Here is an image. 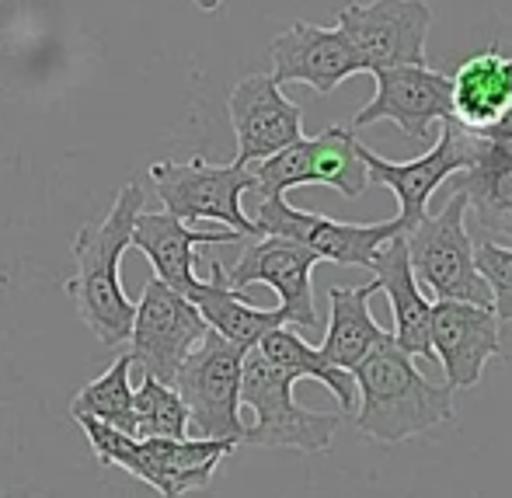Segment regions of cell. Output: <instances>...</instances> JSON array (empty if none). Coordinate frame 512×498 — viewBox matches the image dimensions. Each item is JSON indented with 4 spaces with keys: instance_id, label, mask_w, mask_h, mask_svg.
Segmentation results:
<instances>
[{
    "instance_id": "7",
    "label": "cell",
    "mask_w": 512,
    "mask_h": 498,
    "mask_svg": "<svg viewBox=\"0 0 512 498\" xmlns=\"http://www.w3.org/2000/svg\"><path fill=\"white\" fill-rule=\"evenodd\" d=\"M251 175H255V192L262 199L286 196L300 185H328L345 199H359L370 185L366 164L359 157V140L345 126H328L317 136H300L279 154L258 161Z\"/></svg>"
},
{
    "instance_id": "22",
    "label": "cell",
    "mask_w": 512,
    "mask_h": 498,
    "mask_svg": "<svg viewBox=\"0 0 512 498\" xmlns=\"http://www.w3.org/2000/svg\"><path fill=\"white\" fill-rule=\"evenodd\" d=\"M373 293H380L377 279H370L366 286H331L328 290V331H324L321 352L342 370H356L377 345H384L391 338V331H384L370 314Z\"/></svg>"
},
{
    "instance_id": "15",
    "label": "cell",
    "mask_w": 512,
    "mask_h": 498,
    "mask_svg": "<svg viewBox=\"0 0 512 498\" xmlns=\"http://www.w3.org/2000/svg\"><path fill=\"white\" fill-rule=\"evenodd\" d=\"M377 95L370 105L359 108L352 126H373V122H394L401 133L415 143L432 140V126L453 115L450 77L425 67H391L373 74Z\"/></svg>"
},
{
    "instance_id": "19",
    "label": "cell",
    "mask_w": 512,
    "mask_h": 498,
    "mask_svg": "<svg viewBox=\"0 0 512 498\" xmlns=\"http://www.w3.org/2000/svg\"><path fill=\"white\" fill-rule=\"evenodd\" d=\"M370 272L377 279V286L387 293L394 310V345L405 349L408 356L418 359H429L436 363L432 356V342H429V321H432V303L418 286L415 272L408 265V244L405 234H394L391 241H384L377 248L370 262Z\"/></svg>"
},
{
    "instance_id": "12",
    "label": "cell",
    "mask_w": 512,
    "mask_h": 498,
    "mask_svg": "<svg viewBox=\"0 0 512 498\" xmlns=\"http://www.w3.org/2000/svg\"><path fill=\"white\" fill-rule=\"evenodd\" d=\"M255 230L258 237H290V241L314 251L321 262L359 265V269H370L380 244L391 241L394 234H401L398 220H384V223L328 220L321 213H307V209L290 206L286 196L262 199V206L255 213Z\"/></svg>"
},
{
    "instance_id": "2",
    "label": "cell",
    "mask_w": 512,
    "mask_h": 498,
    "mask_svg": "<svg viewBox=\"0 0 512 498\" xmlns=\"http://www.w3.org/2000/svg\"><path fill=\"white\" fill-rule=\"evenodd\" d=\"M356 377V429L377 443H405L453 418V387L432 384L415 356L394 345V335L352 370Z\"/></svg>"
},
{
    "instance_id": "4",
    "label": "cell",
    "mask_w": 512,
    "mask_h": 498,
    "mask_svg": "<svg viewBox=\"0 0 512 498\" xmlns=\"http://www.w3.org/2000/svg\"><path fill=\"white\" fill-rule=\"evenodd\" d=\"M297 380L269 363L258 349L244 352L241 370V404L251 408V425H244V446L262 450H300L328 453L342 415L335 411H310L293 398Z\"/></svg>"
},
{
    "instance_id": "20",
    "label": "cell",
    "mask_w": 512,
    "mask_h": 498,
    "mask_svg": "<svg viewBox=\"0 0 512 498\" xmlns=\"http://www.w3.org/2000/svg\"><path fill=\"white\" fill-rule=\"evenodd\" d=\"M450 101L457 126L471 133H488L512 105V56L499 46L467 56L450 77Z\"/></svg>"
},
{
    "instance_id": "29",
    "label": "cell",
    "mask_w": 512,
    "mask_h": 498,
    "mask_svg": "<svg viewBox=\"0 0 512 498\" xmlns=\"http://www.w3.org/2000/svg\"><path fill=\"white\" fill-rule=\"evenodd\" d=\"M192 4H196L199 11H220V7L227 4V0H192Z\"/></svg>"
},
{
    "instance_id": "10",
    "label": "cell",
    "mask_w": 512,
    "mask_h": 498,
    "mask_svg": "<svg viewBox=\"0 0 512 498\" xmlns=\"http://www.w3.org/2000/svg\"><path fill=\"white\" fill-rule=\"evenodd\" d=\"M338 28L352 42L363 74L391 67H425L432 7L425 0H370L338 11Z\"/></svg>"
},
{
    "instance_id": "21",
    "label": "cell",
    "mask_w": 512,
    "mask_h": 498,
    "mask_svg": "<svg viewBox=\"0 0 512 498\" xmlns=\"http://www.w3.org/2000/svg\"><path fill=\"white\" fill-rule=\"evenodd\" d=\"M457 175L453 192L467 199L485 241L512 237V143L478 136V154Z\"/></svg>"
},
{
    "instance_id": "26",
    "label": "cell",
    "mask_w": 512,
    "mask_h": 498,
    "mask_svg": "<svg viewBox=\"0 0 512 498\" xmlns=\"http://www.w3.org/2000/svg\"><path fill=\"white\" fill-rule=\"evenodd\" d=\"M136 439H185L189 436V408L178 391L164 380L143 377L133 387Z\"/></svg>"
},
{
    "instance_id": "17",
    "label": "cell",
    "mask_w": 512,
    "mask_h": 498,
    "mask_svg": "<svg viewBox=\"0 0 512 498\" xmlns=\"http://www.w3.org/2000/svg\"><path fill=\"white\" fill-rule=\"evenodd\" d=\"M492 307L439 300L432 307L429 342L446 373V387H474L495 356H502V328Z\"/></svg>"
},
{
    "instance_id": "6",
    "label": "cell",
    "mask_w": 512,
    "mask_h": 498,
    "mask_svg": "<svg viewBox=\"0 0 512 498\" xmlns=\"http://www.w3.org/2000/svg\"><path fill=\"white\" fill-rule=\"evenodd\" d=\"M241 345L227 342L206 328L196 349L178 366L171 387L189 408V432L196 439H230L241 446V370H244Z\"/></svg>"
},
{
    "instance_id": "25",
    "label": "cell",
    "mask_w": 512,
    "mask_h": 498,
    "mask_svg": "<svg viewBox=\"0 0 512 498\" xmlns=\"http://www.w3.org/2000/svg\"><path fill=\"white\" fill-rule=\"evenodd\" d=\"M129 370H133V359L119 356L98 380L84 384L77 391V398L70 401V415L74 418H98L105 425L136 436L133 422V384H129Z\"/></svg>"
},
{
    "instance_id": "28",
    "label": "cell",
    "mask_w": 512,
    "mask_h": 498,
    "mask_svg": "<svg viewBox=\"0 0 512 498\" xmlns=\"http://www.w3.org/2000/svg\"><path fill=\"white\" fill-rule=\"evenodd\" d=\"M478 136H485V140H506V143H512V105H509V112L502 115L499 122H495L488 133H478Z\"/></svg>"
},
{
    "instance_id": "16",
    "label": "cell",
    "mask_w": 512,
    "mask_h": 498,
    "mask_svg": "<svg viewBox=\"0 0 512 498\" xmlns=\"http://www.w3.org/2000/svg\"><path fill=\"white\" fill-rule=\"evenodd\" d=\"M272 81L283 84H307L314 95H331L338 84L363 74L352 42L342 28H321L310 21H293L286 32H279L269 46Z\"/></svg>"
},
{
    "instance_id": "13",
    "label": "cell",
    "mask_w": 512,
    "mask_h": 498,
    "mask_svg": "<svg viewBox=\"0 0 512 498\" xmlns=\"http://www.w3.org/2000/svg\"><path fill=\"white\" fill-rule=\"evenodd\" d=\"M321 258L304 244L290 237H258L241 251L234 265L227 269V286L244 293L248 286L262 283L276 290L279 310L297 328H317V307H314V283L310 272Z\"/></svg>"
},
{
    "instance_id": "18",
    "label": "cell",
    "mask_w": 512,
    "mask_h": 498,
    "mask_svg": "<svg viewBox=\"0 0 512 498\" xmlns=\"http://www.w3.org/2000/svg\"><path fill=\"white\" fill-rule=\"evenodd\" d=\"M241 234L237 230H199L182 223L178 216L164 213H147L143 209L133 223V248H140L150 258L157 279L171 290L185 293L196 283V248H209V244H237Z\"/></svg>"
},
{
    "instance_id": "8",
    "label": "cell",
    "mask_w": 512,
    "mask_h": 498,
    "mask_svg": "<svg viewBox=\"0 0 512 498\" xmlns=\"http://www.w3.org/2000/svg\"><path fill=\"white\" fill-rule=\"evenodd\" d=\"M150 178L164 209L182 223L213 220L241 237H258L255 220L241 209L244 192H255V175L241 164H206L192 157L189 164L157 161L150 164Z\"/></svg>"
},
{
    "instance_id": "1",
    "label": "cell",
    "mask_w": 512,
    "mask_h": 498,
    "mask_svg": "<svg viewBox=\"0 0 512 498\" xmlns=\"http://www.w3.org/2000/svg\"><path fill=\"white\" fill-rule=\"evenodd\" d=\"M143 189L136 182L122 185L105 220L84 223L74 237V279L63 283V293L74 300L77 317L98 335L105 349L129 342L136 303L126 297L119 265L126 248H133V223L143 213Z\"/></svg>"
},
{
    "instance_id": "9",
    "label": "cell",
    "mask_w": 512,
    "mask_h": 498,
    "mask_svg": "<svg viewBox=\"0 0 512 498\" xmlns=\"http://www.w3.org/2000/svg\"><path fill=\"white\" fill-rule=\"evenodd\" d=\"M439 126H443L439 140L432 143L422 157L405 161V164L387 161V157L373 154L370 147L359 143L366 178L377 185H387V189L398 196V216H394V220H398L401 234H408L415 223H422L425 216H429V199L436 196V189H443L446 178L464 171L467 164L474 161V154H478V133L457 126L453 119H443Z\"/></svg>"
},
{
    "instance_id": "23",
    "label": "cell",
    "mask_w": 512,
    "mask_h": 498,
    "mask_svg": "<svg viewBox=\"0 0 512 498\" xmlns=\"http://www.w3.org/2000/svg\"><path fill=\"white\" fill-rule=\"evenodd\" d=\"M196 310L203 314L206 328H213L216 335H223L227 342L241 345V349H255L272 328L286 324L283 310H262L251 307L248 300L241 297L237 290L227 286V269L220 262L209 265V279H196L192 290L185 293Z\"/></svg>"
},
{
    "instance_id": "3",
    "label": "cell",
    "mask_w": 512,
    "mask_h": 498,
    "mask_svg": "<svg viewBox=\"0 0 512 498\" xmlns=\"http://www.w3.org/2000/svg\"><path fill=\"white\" fill-rule=\"evenodd\" d=\"M88 443L105 467H122L136 481H147L164 498H185L213 481L223 457L237 450L230 439H136L98 418H77Z\"/></svg>"
},
{
    "instance_id": "14",
    "label": "cell",
    "mask_w": 512,
    "mask_h": 498,
    "mask_svg": "<svg viewBox=\"0 0 512 498\" xmlns=\"http://www.w3.org/2000/svg\"><path fill=\"white\" fill-rule=\"evenodd\" d=\"M230 126L237 136L234 164L248 168L304 136V108L283 95L269 74H251L234 84L227 98Z\"/></svg>"
},
{
    "instance_id": "5",
    "label": "cell",
    "mask_w": 512,
    "mask_h": 498,
    "mask_svg": "<svg viewBox=\"0 0 512 498\" xmlns=\"http://www.w3.org/2000/svg\"><path fill=\"white\" fill-rule=\"evenodd\" d=\"M467 199L453 192L436 216H425L422 223L405 234L408 265L415 272L418 286L436 300H464L474 307H492V290L481 279L474 265V241L464 227Z\"/></svg>"
},
{
    "instance_id": "24",
    "label": "cell",
    "mask_w": 512,
    "mask_h": 498,
    "mask_svg": "<svg viewBox=\"0 0 512 498\" xmlns=\"http://www.w3.org/2000/svg\"><path fill=\"white\" fill-rule=\"evenodd\" d=\"M255 349L262 352V356L269 359L276 370H283L286 377L317 380V384H324L331 394H335L338 408H342L345 415H352V408L359 404L356 377H352L349 370H342V366L331 363L321 349L307 345L297 331H290V328H283V324H279V328H272L269 335L255 345Z\"/></svg>"
},
{
    "instance_id": "27",
    "label": "cell",
    "mask_w": 512,
    "mask_h": 498,
    "mask_svg": "<svg viewBox=\"0 0 512 498\" xmlns=\"http://www.w3.org/2000/svg\"><path fill=\"white\" fill-rule=\"evenodd\" d=\"M474 265L492 290V310L499 314V321H512V248H502L495 241L474 244Z\"/></svg>"
},
{
    "instance_id": "11",
    "label": "cell",
    "mask_w": 512,
    "mask_h": 498,
    "mask_svg": "<svg viewBox=\"0 0 512 498\" xmlns=\"http://www.w3.org/2000/svg\"><path fill=\"white\" fill-rule=\"evenodd\" d=\"M206 335V321L196 310V303L182 297L178 290L164 286L161 279H147L143 297L136 303L133 328H129V359L140 366L143 377H154L171 384L178 366L185 363L199 338Z\"/></svg>"
}]
</instances>
